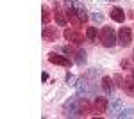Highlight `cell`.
<instances>
[{
    "label": "cell",
    "mask_w": 134,
    "mask_h": 119,
    "mask_svg": "<svg viewBox=\"0 0 134 119\" xmlns=\"http://www.w3.org/2000/svg\"><path fill=\"white\" fill-rule=\"evenodd\" d=\"M82 96L77 92L63 103V117H81L82 116Z\"/></svg>",
    "instance_id": "cell-1"
},
{
    "label": "cell",
    "mask_w": 134,
    "mask_h": 119,
    "mask_svg": "<svg viewBox=\"0 0 134 119\" xmlns=\"http://www.w3.org/2000/svg\"><path fill=\"white\" fill-rule=\"evenodd\" d=\"M98 41H100V45L105 46V48H113L114 45H116V41H118L113 27H102L100 32H98Z\"/></svg>",
    "instance_id": "cell-2"
},
{
    "label": "cell",
    "mask_w": 134,
    "mask_h": 119,
    "mask_svg": "<svg viewBox=\"0 0 134 119\" xmlns=\"http://www.w3.org/2000/svg\"><path fill=\"white\" fill-rule=\"evenodd\" d=\"M63 52L66 53V55H70V57H73V60L77 62V64H81L82 66L84 62H86V53H84V50L81 48H75V45H66V46H63Z\"/></svg>",
    "instance_id": "cell-3"
},
{
    "label": "cell",
    "mask_w": 134,
    "mask_h": 119,
    "mask_svg": "<svg viewBox=\"0 0 134 119\" xmlns=\"http://www.w3.org/2000/svg\"><path fill=\"white\" fill-rule=\"evenodd\" d=\"M63 36H64V39H66V41H70V43L75 45V46H81L82 41H84V36L77 29H64Z\"/></svg>",
    "instance_id": "cell-4"
},
{
    "label": "cell",
    "mask_w": 134,
    "mask_h": 119,
    "mask_svg": "<svg viewBox=\"0 0 134 119\" xmlns=\"http://www.w3.org/2000/svg\"><path fill=\"white\" fill-rule=\"evenodd\" d=\"M107 109H109V101H107V98L97 96L95 101H93V114H95V116H102V114L107 112Z\"/></svg>",
    "instance_id": "cell-5"
},
{
    "label": "cell",
    "mask_w": 134,
    "mask_h": 119,
    "mask_svg": "<svg viewBox=\"0 0 134 119\" xmlns=\"http://www.w3.org/2000/svg\"><path fill=\"white\" fill-rule=\"evenodd\" d=\"M118 43H120V46H131V43H132V30L129 29V27H122V29L118 30Z\"/></svg>",
    "instance_id": "cell-6"
},
{
    "label": "cell",
    "mask_w": 134,
    "mask_h": 119,
    "mask_svg": "<svg viewBox=\"0 0 134 119\" xmlns=\"http://www.w3.org/2000/svg\"><path fill=\"white\" fill-rule=\"evenodd\" d=\"M77 92L82 96V98H88V96H93V85L88 82L86 78H79L77 80Z\"/></svg>",
    "instance_id": "cell-7"
},
{
    "label": "cell",
    "mask_w": 134,
    "mask_h": 119,
    "mask_svg": "<svg viewBox=\"0 0 134 119\" xmlns=\"http://www.w3.org/2000/svg\"><path fill=\"white\" fill-rule=\"evenodd\" d=\"M48 62L57 64V66H63V68H70V66H72V59H70V57L59 55V53H55V52H50V53H48Z\"/></svg>",
    "instance_id": "cell-8"
},
{
    "label": "cell",
    "mask_w": 134,
    "mask_h": 119,
    "mask_svg": "<svg viewBox=\"0 0 134 119\" xmlns=\"http://www.w3.org/2000/svg\"><path fill=\"white\" fill-rule=\"evenodd\" d=\"M41 37L45 43H52L59 37V32L55 27H43V32H41Z\"/></svg>",
    "instance_id": "cell-9"
},
{
    "label": "cell",
    "mask_w": 134,
    "mask_h": 119,
    "mask_svg": "<svg viewBox=\"0 0 134 119\" xmlns=\"http://www.w3.org/2000/svg\"><path fill=\"white\" fill-rule=\"evenodd\" d=\"M66 16H68V21L72 23L73 27H81V25L84 23L82 18L79 16V12H77L75 7H68V9H66Z\"/></svg>",
    "instance_id": "cell-10"
},
{
    "label": "cell",
    "mask_w": 134,
    "mask_h": 119,
    "mask_svg": "<svg viewBox=\"0 0 134 119\" xmlns=\"http://www.w3.org/2000/svg\"><path fill=\"white\" fill-rule=\"evenodd\" d=\"M54 18H55V23H57L59 27H64V25H66V21H68L66 11H63L59 5H55V7H54Z\"/></svg>",
    "instance_id": "cell-11"
},
{
    "label": "cell",
    "mask_w": 134,
    "mask_h": 119,
    "mask_svg": "<svg viewBox=\"0 0 134 119\" xmlns=\"http://www.w3.org/2000/svg\"><path fill=\"white\" fill-rule=\"evenodd\" d=\"M109 114H111V117H118V114L124 110V103H122V99L120 98H116V99H113L111 101V105H109Z\"/></svg>",
    "instance_id": "cell-12"
},
{
    "label": "cell",
    "mask_w": 134,
    "mask_h": 119,
    "mask_svg": "<svg viewBox=\"0 0 134 119\" xmlns=\"http://www.w3.org/2000/svg\"><path fill=\"white\" fill-rule=\"evenodd\" d=\"M109 14H111V20H114L116 23H124L125 21V11L122 7H113Z\"/></svg>",
    "instance_id": "cell-13"
},
{
    "label": "cell",
    "mask_w": 134,
    "mask_h": 119,
    "mask_svg": "<svg viewBox=\"0 0 134 119\" xmlns=\"http://www.w3.org/2000/svg\"><path fill=\"white\" fill-rule=\"evenodd\" d=\"M102 89H104V92H107V94L113 92L114 85H113V78H111V77H102Z\"/></svg>",
    "instance_id": "cell-14"
},
{
    "label": "cell",
    "mask_w": 134,
    "mask_h": 119,
    "mask_svg": "<svg viewBox=\"0 0 134 119\" xmlns=\"http://www.w3.org/2000/svg\"><path fill=\"white\" fill-rule=\"evenodd\" d=\"M122 89L125 91V94H129V96H134V77L131 78H125V84Z\"/></svg>",
    "instance_id": "cell-15"
},
{
    "label": "cell",
    "mask_w": 134,
    "mask_h": 119,
    "mask_svg": "<svg viewBox=\"0 0 134 119\" xmlns=\"http://www.w3.org/2000/svg\"><path fill=\"white\" fill-rule=\"evenodd\" d=\"M97 36H98L97 27H86V37L90 41H97Z\"/></svg>",
    "instance_id": "cell-16"
},
{
    "label": "cell",
    "mask_w": 134,
    "mask_h": 119,
    "mask_svg": "<svg viewBox=\"0 0 134 119\" xmlns=\"http://www.w3.org/2000/svg\"><path fill=\"white\" fill-rule=\"evenodd\" d=\"M41 20H43L45 25L50 21V9H48L47 5H43V7H41Z\"/></svg>",
    "instance_id": "cell-17"
},
{
    "label": "cell",
    "mask_w": 134,
    "mask_h": 119,
    "mask_svg": "<svg viewBox=\"0 0 134 119\" xmlns=\"http://www.w3.org/2000/svg\"><path fill=\"white\" fill-rule=\"evenodd\" d=\"M125 117H134V109H124L118 114V119H125Z\"/></svg>",
    "instance_id": "cell-18"
},
{
    "label": "cell",
    "mask_w": 134,
    "mask_h": 119,
    "mask_svg": "<svg viewBox=\"0 0 134 119\" xmlns=\"http://www.w3.org/2000/svg\"><path fill=\"white\" fill-rule=\"evenodd\" d=\"M77 77H73V75H70V73H68V75H66V82H68V85H72V87H75V85H77Z\"/></svg>",
    "instance_id": "cell-19"
},
{
    "label": "cell",
    "mask_w": 134,
    "mask_h": 119,
    "mask_svg": "<svg viewBox=\"0 0 134 119\" xmlns=\"http://www.w3.org/2000/svg\"><path fill=\"white\" fill-rule=\"evenodd\" d=\"M90 110H93V107H90V103H88V101H84V103H82V116H88V114H90Z\"/></svg>",
    "instance_id": "cell-20"
},
{
    "label": "cell",
    "mask_w": 134,
    "mask_h": 119,
    "mask_svg": "<svg viewBox=\"0 0 134 119\" xmlns=\"http://www.w3.org/2000/svg\"><path fill=\"white\" fill-rule=\"evenodd\" d=\"M114 82H116V85H118V87H124V84H125V80L122 78V77H120V75H114Z\"/></svg>",
    "instance_id": "cell-21"
},
{
    "label": "cell",
    "mask_w": 134,
    "mask_h": 119,
    "mask_svg": "<svg viewBox=\"0 0 134 119\" xmlns=\"http://www.w3.org/2000/svg\"><path fill=\"white\" fill-rule=\"evenodd\" d=\"M91 18H93V21H98V23H100V21L104 20V16L100 14V12H98V11H95V12H93V14H91Z\"/></svg>",
    "instance_id": "cell-22"
},
{
    "label": "cell",
    "mask_w": 134,
    "mask_h": 119,
    "mask_svg": "<svg viewBox=\"0 0 134 119\" xmlns=\"http://www.w3.org/2000/svg\"><path fill=\"white\" fill-rule=\"evenodd\" d=\"M122 68H131V62L129 60H122Z\"/></svg>",
    "instance_id": "cell-23"
},
{
    "label": "cell",
    "mask_w": 134,
    "mask_h": 119,
    "mask_svg": "<svg viewBox=\"0 0 134 119\" xmlns=\"http://www.w3.org/2000/svg\"><path fill=\"white\" fill-rule=\"evenodd\" d=\"M41 80H43V82H47V80H48V73H43V75H41Z\"/></svg>",
    "instance_id": "cell-24"
},
{
    "label": "cell",
    "mask_w": 134,
    "mask_h": 119,
    "mask_svg": "<svg viewBox=\"0 0 134 119\" xmlns=\"http://www.w3.org/2000/svg\"><path fill=\"white\" fill-rule=\"evenodd\" d=\"M132 77H134V68H132Z\"/></svg>",
    "instance_id": "cell-25"
},
{
    "label": "cell",
    "mask_w": 134,
    "mask_h": 119,
    "mask_svg": "<svg viewBox=\"0 0 134 119\" xmlns=\"http://www.w3.org/2000/svg\"><path fill=\"white\" fill-rule=\"evenodd\" d=\"M113 2H114V0H113Z\"/></svg>",
    "instance_id": "cell-26"
}]
</instances>
